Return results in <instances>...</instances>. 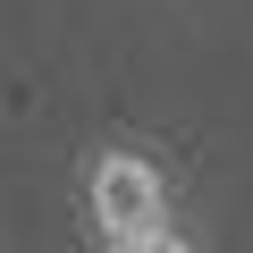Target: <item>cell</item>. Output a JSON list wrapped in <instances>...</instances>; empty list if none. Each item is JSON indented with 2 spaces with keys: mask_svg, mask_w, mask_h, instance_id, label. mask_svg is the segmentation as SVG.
Returning <instances> with one entry per match:
<instances>
[{
  "mask_svg": "<svg viewBox=\"0 0 253 253\" xmlns=\"http://www.w3.org/2000/svg\"><path fill=\"white\" fill-rule=\"evenodd\" d=\"M76 211H84L93 253H118V245H135L144 228L177 219V177L144 144H93L84 169H76Z\"/></svg>",
  "mask_w": 253,
  "mask_h": 253,
  "instance_id": "cell-1",
  "label": "cell"
},
{
  "mask_svg": "<svg viewBox=\"0 0 253 253\" xmlns=\"http://www.w3.org/2000/svg\"><path fill=\"white\" fill-rule=\"evenodd\" d=\"M118 253H203V245H194V236H186L177 219H161V228H144L135 245H118Z\"/></svg>",
  "mask_w": 253,
  "mask_h": 253,
  "instance_id": "cell-2",
  "label": "cell"
}]
</instances>
